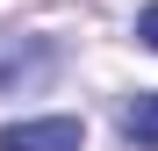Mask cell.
I'll return each instance as SVG.
<instances>
[{
	"mask_svg": "<svg viewBox=\"0 0 158 151\" xmlns=\"http://www.w3.org/2000/svg\"><path fill=\"white\" fill-rule=\"evenodd\" d=\"M58 72V43L50 36H0V94H29Z\"/></svg>",
	"mask_w": 158,
	"mask_h": 151,
	"instance_id": "cell-1",
	"label": "cell"
},
{
	"mask_svg": "<svg viewBox=\"0 0 158 151\" xmlns=\"http://www.w3.org/2000/svg\"><path fill=\"white\" fill-rule=\"evenodd\" d=\"M86 130L72 115H36V122H7L0 130V151H79Z\"/></svg>",
	"mask_w": 158,
	"mask_h": 151,
	"instance_id": "cell-2",
	"label": "cell"
},
{
	"mask_svg": "<svg viewBox=\"0 0 158 151\" xmlns=\"http://www.w3.org/2000/svg\"><path fill=\"white\" fill-rule=\"evenodd\" d=\"M122 137L137 144V151H158V94H137L122 108Z\"/></svg>",
	"mask_w": 158,
	"mask_h": 151,
	"instance_id": "cell-3",
	"label": "cell"
},
{
	"mask_svg": "<svg viewBox=\"0 0 158 151\" xmlns=\"http://www.w3.org/2000/svg\"><path fill=\"white\" fill-rule=\"evenodd\" d=\"M137 36H144V43H151V50H158V0H151V7H144V15H137Z\"/></svg>",
	"mask_w": 158,
	"mask_h": 151,
	"instance_id": "cell-4",
	"label": "cell"
}]
</instances>
